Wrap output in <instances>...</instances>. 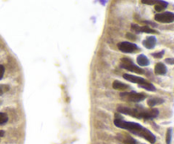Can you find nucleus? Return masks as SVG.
<instances>
[{
  "instance_id": "f8f14e48",
  "label": "nucleus",
  "mask_w": 174,
  "mask_h": 144,
  "mask_svg": "<svg viewBox=\"0 0 174 144\" xmlns=\"http://www.w3.org/2000/svg\"><path fill=\"white\" fill-rule=\"evenodd\" d=\"M167 6H168V3L167 2L158 0L157 3L155 5V9L156 11H158V12H160V11H163L164 9H166Z\"/></svg>"
},
{
  "instance_id": "393cba45",
  "label": "nucleus",
  "mask_w": 174,
  "mask_h": 144,
  "mask_svg": "<svg viewBox=\"0 0 174 144\" xmlns=\"http://www.w3.org/2000/svg\"><path fill=\"white\" fill-rule=\"evenodd\" d=\"M4 135H5V131L2 130H0V138L2 137V136H4Z\"/></svg>"
},
{
  "instance_id": "1a4fd4ad",
  "label": "nucleus",
  "mask_w": 174,
  "mask_h": 144,
  "mask_svg": "<svg viewBox=\"0 0 174 144\" xmlns=\"http://www.w3.org/2000/svg\"><path fill=\"white\" fill-rule=\"evenodd\" d=\"M112 87L115 90L122 91V92L127 91V90L130 88V87L127 84L123 83V82L120 81H114L112 83Z\"/></svg>"
},
{
  "instance_id": "423d86ee",
  "label": "nucleus",
  "mask_w": 174,
  "mask_h": 144,
  "mask_svg": "<svg viewBox=\"0 0 174 144\" xmlns=\"http://www.w3.org/2000/svg\"><path fill=\"white\" fill-rule=\"evenodd\" d=\"M155 20L160 23H172L174 22V13L172 12H162L155 15Z\"/></svg>"
},
{
  "instance_id": "f03ea898",
  "label": "nucleus",
  "mask_w": 174,
  "mask_h": 144,
  "mask_svg": "<svg viewBox=\"0 0 174 144\" xmlns=\"http://www.w3.org/2000/svg\"><path fill=\"white\" fill-rule=\"evenodd\" d=\"M117 111L123 115H127L130 116L138 118V119H144L151 120L158 116L159 110L157 109H144V108H130L127 106H119Z\"/></svg>"
},
{
  "instance_id": "5701e85b",
  "label": "nucleus",
  "mask_w": 174,
  "mask_h": 144,
  "mask_svg": "<svg viewBox=\"0 0 174 144\" xmlns=\"http://www.w3.org/2000/svg\"><path fill=\"white\" fill-rule=\"evenodd\" d=\"M126 37H127V38H129L130 40H136L135 35H133L132 33H127V34H126Z\"/></svg>"
},
{
  "instance_id": "9d476101",
  "label": "nucleus",
  "mask_w": 174,
  "mask_h": 144,
  "mask_svg": "<svg viewBox=\"0 0 174 144\" xmlns=\"http://www.w3.org/2000/svg\"><path fill=\"white\" fill-rule=\"evenodd\" d=\"M166 66L163 63H157L155 66V74L158 75H164L166 74Z\"/></svg>"
},
{
  "instance_id": "f257e3e1",
  "label": "nucleus",
  "mask_w": 174,
  "mask_h": 144,
  "mask_svg": "<svg viewBox=\"0 0 174 144\" xmlns=\"http://www.w3.org/2000/svg\"><path fill=\"white\" fill-rule=\"evenodd\" d=\"M114 124L119 128L129 130L135 135L144 137V139H146L149 142L152 144L155 143V141H156L155 135L151 132V130L144 128V126H142L138 123L125 121L123 120H121V119H116V120H114Z\"/></svg>"
},
{
  "instance_id": "dca6fc26",
  "label": "nucleus",
  "mask_w": 174,
  "mask_h": 144,
  "mask_svg": "<svg viewBox=\"0 0 174 144\" xmlns=\"http://www.w3.org/2000/svg\"><path fill=\"white\" fill-rule=\"evenodd\" d=\"M9 121V117L6 113L4 112H0V126L1 125H5V123H7Z\"/></svg>"
},
{
  "instance_id": "aec40b11",
  "label": "nucleus",
  "mask_w": 174,
  "mask_h": 144,
  "mask_svg": "<svg viewBox=\"0 0 174 144\" xmlns=\"http://www.w3.org/2000/svg\"><path fill=\"white\" fill-rule=\"evenodd\" d=\"M142 4L149 5H155V4L157 3V0H142Z\"/></svg>"
},
{
  "instance_id": "7ed1b4c3",
  "label": "nucleus",
  "mask_w": 174,
  "mask_h": 144,
  "mask_svg": "<svg viewBox=\"0 0 174 144\" xmlns=\"http://www.w3.org/2000/svg\"><path fill=\"white\" fill-rule=\"evenodd\" d=\"M121 67L125 69V70H129V71H132L137 74H144V70L141 69V67L135 65L129 58H123L121 60Z\"/></svg>"
},
{
  "instance_id": "2eb2a0df",
  "label": "nucleus",
  "mask_w": 174,
  "mask_h": 144,
  "mask_svg": "<svg viewBox=\"0 0 174 144\" xmlns=\"http://www.w3.org/2000/svg\"><path fill=\"white\" fill-rule=\"evenodd\" d=\"M139 87H142V88L145 89L147 91H152V92H153V91H155V86H154L152 83H151V82H148V81H145L144 83L140 85Z\"/></svg>"
},
{
  "instance_id": "6e6552de",
  "label": "nucleus",
  "mask_w": 174,
  "mask_h": 144,
  "mask_svg": "<svg viewBox=\"0 0 174 144\" xmlns=\"http://www.w3.org/2000/svg\"><path fill=\"white\" fill-rule=\"evenodd\" d=\"M156 44V38L154 36L146 37L145 40L143 41V45L148 49H153Z\"/></svg>"
},
{
  "instance_id": "4be33fe9",
  "label": "nucleus",
  "mask_w": 174,
  "mask_h": 144,
  "mask_svg": "<svg viewBox=\"0 0 174 144\" xmlns=\"http://www.w3.org/2000/svg\"><path fill=\"white\" fill-rule=\"evenodd\" d=\"M5 66L2 65H0V80L2 79L3 77H4V75H5Z\"/></svg>"
},
{
  "instance_id": "a211bd4d",
  "label": "nucleus",
  "mask_w": 174,
  "mask_h": 144,
  "mask_svg": "<svg viewBox=\"0 0 174 144\" xmlns=\"http://www.w3.org/2000/svg\"><path fill=\"white\" fill-rule=\"evenodd\" d=\"M124 144H137L136 140H134L131 136H126V138L123 140Z\"/></svg>"
},
{
  "instance_id": "9b49d317",
  "label": "nucleus",
  "mask_w": 174,
  "mask_h": 144,
  "mask_svg": "<svg viewBox=\"0 0 174 144\" xmlns=\"http://www.w3.org/2000/svg\"><path fill=\"white\" fill-rule=\"evenodd\" d=\"M137 63L140 66H147L150 65V60L144 54H139L137 57Z\"/></svg>"
},
{
  "instance_id": "4468645a",
  "label": "nucleus",
  "mask_w": 174,
  "mask_h": 144,
  "mask_svg": "<svg viewBox=\"0 0 174 144\" xmlns=\"http://www.w3.org/2000/svg\"><path fill=\"white\" fill-rule=\"evenodd\" d=\"M138 32H145V33H158L156 31H155L154 29H151V27H149L148 26H144L142 27H138Z\"/></svg>"
},
{
  "instance_id": "f3484780",
  "label": "nucleus",
  "mask_w": 174,
  "mask_h": 144,
  "mask_svg": "<svg viewBox=\"0 0 174 144\" xmlns=\"http://www.w3.org/2000/svg\"><path fill=\"white\" fill-rule=\"evenodd\" d=\"M10 90V86L9 85H5V84H0V96H2L3 94L7 93Z\"/></svg>"
},
{
  "instance_id": "0eeeda50",
  "label": "nucleus",
  "mask_w": 174,
  "mask_h": 144,
  "mask_svg": "<svg viewBox=\"0 0 174 144\" xmlns=\"http://www.w3.org/2000/svg\"><path fill=\"white\" fill-rule=\"evenodd\" d=\"M123 78L126 79L128 81L132 82V83H136L138 84L139 86L144 84L145 82L146 81L144 78L142 77H139V76H136V75H133L131 74H124L123 75Z\"/></svg>"
},
{
  "instance_id": "20e7f679",
  "label": "nucleus",
  "mask_w": 174,
  "mask_h": 144,
  "mask_svg": "<svg viewBox=\"0 0 174 144\" xmlns=\"http://www.w3.org/2000/svg\"><path fill=\"white\" fill-rule=\"evenodd\" d=\"M120 96L126 101L128 102L138 103L145 99L146 96L144 93H139L137 92H125V93H121Z\"/></svg>"
},
{
  "instance_id": "b1692460",
  "label": "nucleus",
  "mask_w": 174,
  "mask_h": 144,
  "mask_svg": "<svg viewBox=\"0 0 174 144\" xmlns=\"http://www.w3.org/2000/svg\"><path fill=\"white\" fill-rule=\"evenodd\" d=\"M166 63H167L168 65H174V59L173 58H167L166 59Z\"/></svg>"
},
{
  "instance_id": "6ab92c4d",
  "label": "nucleus",
  "mask_w": 174,
  "mask_h": 144,
  "mask_svg": "<svg viewBox=\"0 0 174 144\" xmlns=\"http://www.w3.org/2000/svg\"><path fill=\"white\" fill-rule=\"evenodd\" d=\"M171 141H172V128H168L167 131H166V144L171 143Z\"/></svg>"
},
{
  "instance_id": "412c9836",
  "label": "nucleus",
  "mask_w": 174,
  "mask_h": 144,
  "mask_svg": "<svg viewBox=\"0 0 174 144\" xmlns=\"http://www.w3.org/2000/svg\"><path fill=\"white\" fill-rule=\"evenodd\" d=\"M164 54L165 51L162 50V51L160 52H157V53H155V54H152V56L155 57V59H160V58H162V56L164 55Z\"/></svg>"
},
{
  "instance_id": "39448f33",
  "label": "nucleus",
  "mask_w": 174,
  "mask_h": 144,
  "mask_svg": "<svg viewBox=\"0 0 174 144\" xmlns=\"http://www.w3.org/2000/svg\"><path fill=\"white\" fill-rule=\"evenodd\" d=\"M117 47L120 51L125 53V54L135 53L137 50H138V47L137 46L135 43L130 42H119L117 44Z\"/></svg>"
},
{
  "instance_id": "ddd939ff",
  "label": "nucleus",
  "mask_w": 174,
  "mask_h": 144,
  "mask_svg": "<svg viewBox=\"0 0 174 144\" xmlns=\"http://www.w3.org/2000/svg\"><path fill=\"white\" fill-rule=\"evenodd\" d=\"M164 103V99L162 98H150L147 102V104L150 106V107H154L155 105H158V104H161Z\"/></svg>"
}]
</instances>
